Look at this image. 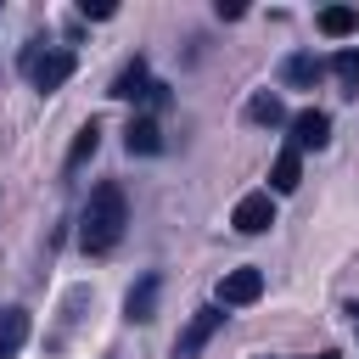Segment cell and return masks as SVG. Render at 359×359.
Returning <instances> with one entry per match:
<instances>
[{
	"instance_id": "cell-1",
	"label": "cell",
	"mask_w": 359,
	"mask_h": 359,
	"mask_svg": "<svg viewBox=\"0 0 359 359\" xmlns=\"http://www.w3.org/2000/svg\"><path fill=\"white\" fill-rule=\"evenodd\" d=\"M123 224H129V202H123V185L101 180L79 213V247L84 252H112L123 241Z\"/></svg>"
},
{
	"instance_id": "cell-2",
	"label": "cell",
	"mask_w": 359,
	"mask_h": 359,
	"mask_svg": "<svg viewBox=\"0 0 359 359\" xmlns=\"http://www.w3.org/2000/svg\"><path fill=\"white\" fill-rule=\"evenodd\" d=\"M73 50H45V45H28L22 50V73H28V84L34 90H62L67 79H73Z\"/></svg>"
},
{
	"instance_id": "cell-3",
	"label": "cell",
	"mask_w": 359,
	"mask_h": 359,
	"mask_svg": "<svg viewBox=\"0 0 359 359\" xmlns=\"http://www.w3.org/2000/svg\"><path fill=\"white\" fill-rule=\"evenodd\" d=\"M230 224H236L241 236H264V230L275 224V196H269V191H247V196L236 202Z\"/></svg>"
},
{
	"instance_id": "cell-4",
	"label": "cell",
	"mask_w": 359,
	"mask_h": 359,
	"mask_svg": "<svg viewBox=\"0 0 359 359\" xmlns=\"http://www.w3.org/2000/svg\"><path fill=\"white\" fill-rule=\"evenodd\" d=\"M213 292H219V303H224V309H241V303H258V297H264V269H252V264H241V269H230V275H224V280H219Z\"/></svg>"
},
{
	"instance_id": "cell-5",
	"label": "cell",
	"mask_w": 359,
	"mask_h": 359,
	"mask_svg": "<svg viewBox=\"0 0 359 359\" xmlns=\"http://www.w3.org/2000/svg\"><path fill=\"white\" fill-rule=\"evenodd\" d=\"M325 140H331V118H325L320 107H303V112L292 118V151H309V146L320 151Z\"/></svg>"
},
{
	"instance_id": "cell-6",
	"label": "cell",
	"mask_w": 359,
	"mask_h": 359,
	"mask_svg": "<svg viewBox=\"0 0 359 359\" xmlns=\"http://www.w3.org/2000/svg\"><path fill=\"white\" fill-rule=\"evenodd\" d=\"M219 325H224V314H219V309H196V314H191V325H185V331H180V342H174V353H180V359H191V353H196Z\"/></svg>"
},
{
	"instance_id": "cell-7",
	"label": "cell",
	"mask_w": 359,
	"mask_h": 359,
	"mask_svg": "<svg viewBox=\"0 0 359 359\" xmlns=\"http://www.w3.org/2000/svg\"><path fill=\"white\" fill-rule=\"evenodd\" d=\"M112 95H118V101H140V95H151V73H146V62H140V56L112 79Z\"/></svg>"
},
{
	"instance_id": "cell-8",
	"label": "cell",
	"mask_w": 359,
	"mask_h": 359,
	"mask_svg": "<svg viewBox=\"0 0 359 359\" xmlns=\"http://www.w3.org/2000/svg\"><path fill=\"white\" fill-rule=\"evenodd\" d=\"M22 342H28V314L22 309H0V359H17Z\"/></svg>"
},
{
	"instance_id": "cell-9",
	"label": "cell",
	"mask_w": 359,
	"mask_h": 359,
	"mask_svg": "<svg viewBox=\"0 0 359 359\" xmlns=\"http://www.w3.org/2000/svg\"><path fill=\"white\" fill-rule=\"evenodd\" d=\"M123 146L140 151V157H151V151H163V129H157L151 118H135V123L123 129Z\"/></svg>"
},
{
	"instance_id": "cell-10",
	"label": "cell",
	"mask_w": 359,
	"mask_h": 359,
	"mask_svg": "<svg viewBox=\"0 0 359 359\" xmlns=\"http://www.w3.org/2000/svg\"><path fill=\"white\" fill-rule=\"evenodd\" d=\"M269 185H275V191H280V196H286V191H297V185H303V157H297V151H292V146H286V151H280V157H275V168H269Z\"/></svg>"
},
{
	"instance_id": "cell-11",
	"label": "cell",
	"mask_w": 359,
	"mask_h": 359,
	"mask_svg": "<svg viewBox=\"0 0 359 359\" xmlns=\"http://www.w3.org/2000/svg\"><path fill=\"white\" fill-rule=\"evenodd\" d=\"M157 292H163V280H157V275H146V280L129 292V303H123V309H129V320H151V314H157Z\"/></svg>"
},
{
	"instance_id": "cell-12",
	"label": "cell",
	"mask_w": 359,
	"mask_h": 359,
	"mask_svg": "<svg viewBox=\"0 0 359 359\" xmlns=\"http://www.w3.org/2000/svg\"><path fill=\"white\" fill-rule=\"evenodd\" d=\"M353 28H359V11H353V6H325V11H320V34L342 39V34H353Z\"/></svg>"
},
{
	"instance_id": "cell-13",
	"label": "cell",
	"mask_w": 359,
	"mask_h": 359,
	"mask_svg": "<svg viewBox=\"0 0 359 359\" xmlns=\"http://www.w3.org/2000/svg\"><path fill=\"white\" fill-rule=\"evenodd\" d=\"M331 73H337L342 95H359V50H337L331 56Z\"/></svg>"
},
{
	"instance_id": "cell-14",
	"label": "cell",
	"mask_w": 359,
	"mask_h": 359,
	"mask_svg": "<svg viewBox=\"0 0 359 359\" xmlns=\"http://www.w3.org/2000/svg\"><path fill=\"white\" fill-rule=\"evenodd\" d=\"M247 118L275 129V123H286V107H280V95H252V101H247Z\"/></svg>"
},
{
	"instance_id": "cell-15",
	"label": "cell",
	"mask_w": 359,
	"mask_h": 359,
	"mask_svg": "<svg viewBox=\"0 0 359 359\" xmlns=\"http://www.w3.org/2000/svg\"><path fill=\"white\" fill-rule=\"evenodd\" d=\"M314 79H320V56H309V50L286 56V84H314Z\"/></svg>"
},
{
	"instance_id": "cell-16",
	"label": "cell",
	"mask_w": 359,
	"mask_h": 359,
	"mask_svg": "<svg viewBox=\"0 0 359 359\" xmlns=\"http://www.w3.org/2000/svg\"><path fill=\"white\" fill-rule=\"evenodd\" d=\"M95 146H101V123H84L79 140H73V151H67V168H79L84 157H95Z\"/></svg>"
},
{
	"instance_id": "cell-17",
	"label": "cell",
	"mask_w": 359,
	"mask_h": 359,
	"mask_svg": "<svg viewBox=\"0 0 359 359\" xmlns=\"http://www.w3.org/2000/svg\"><path fill=\"white\" fill-rule=\"evenodd\" d=\"M79 11H84V17H95V22H107V17H118V6H112V0H84Z\"/></svg>"
},
{
	"instance_id": "cell-18",
	"label": "cell",
	"mask_w": 359,
	"mask_h": 359,
	"mask_svg": "<svg viewBox=\"0 0 359 359\" xmlns=\"http://www.w3.org/2000/svg\"><path fill=\"white\" fill-rule=\"evenodd\" d=\"M314 359H342V353H331V348H325V353H314Z\"/></svg>"
}]
</instances>
